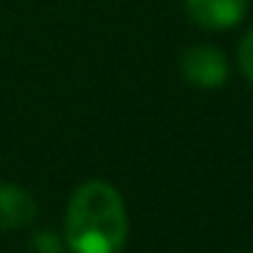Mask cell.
Segmentation results:
<instances>
[{
	"mask_svg": "<svg viewBox=\"0 0 253 253\" xmlns=\"http://www.w3.org/2000/svg\"><path fill=\"white\" fill-rule=\"evenodd\" d=\"M128 240V210L106 180H84L66 207V245L71 253H120Z\"/></svg>",
	"mask_w": 253,
	"mask_h": 253,
	"instance_id": "obj_1",
	"label": "cell"
},
{
	"mask_svg": "<svg viewBox=\"0 0 253 253\" xmlns=\"http://www.w3.org/2000/svg\"><path fill=\"white\" fill-rule=\"evenodd\" d=\"M237 66H240L242 77L253 82V28L240 39V46H237Z\"/></svg>",
	"mask_w": 253,
	"mask_h": 253,
	"instance_id": "obj_5",
	"label": "cell"
},
{
	"mask_svg": "<svg viewBox=\"0 0 253 253\" xmlns=\"http://www.w3.org/2000/svg\"><path fill=\"white\" fill-rule=\"evenodd\" d=\"M185 17L207 33H223L245 19L248 0H182Z\"/></svg>",
	"mask_w": 253,
	"mask_h": 253,
	"instance_id": "obj_3",
	"label": "cell"
},
{
	"mask_svg": "<svg viewBox=\"0 0 253 253\" xmlns=\"http://www.w3.org/2000/svg\"><path fill=\"white\" fill-rule=\"evenodd\" d=\"M36 199L14 182H0V231H14L36 218Z\"/></svg>",
	"mask_w": 253,
	"mask_h": 253,
	"instance_id": "obj_4",
	"label": "cell"
},
{
	"mask_svg": "<svg viewBox=\"0 0 253 253\" xmlns=\"http://www.w3.org/2000/svg\"><path fill=\"white\" fill-rule=\"evenodd\" d=\"M180 74L199 90H218L229 82V60L215 44H193L180 57Z\"/></svg>",
	"mask_w": 253,
	"mask_h": 253,
	"instance_id": "obj_2",
	"label": "cell"
},
{
	"mask_svg": "<svg viewBox=\"0 0 253 253\" xmlns=\"http://www.w3.org/2000/svg\"><path fill=\"white\" fill-rule=\"evenodd\" d=\"M30 253H63V242L55 231H39L30 240Z\"/></svg>",
	"mask_w": 253,
	"mask_h": 253,
	"instance_id": "obj_6",
	"label": "cell"
}]
</instances>
